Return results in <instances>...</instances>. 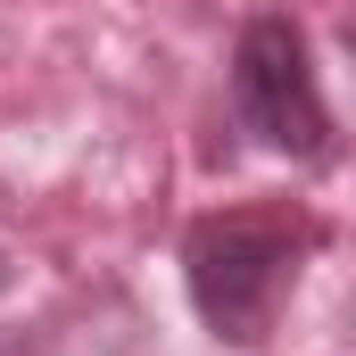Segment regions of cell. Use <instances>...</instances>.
I'll return each instance as SVG.
<instances>
[{
	"instance_id": "cell-3",
	"label": "cell",
	"mask_w": 356,
	"mask_h": 356,
	"mask_svg": "<svg viewBox=\"0 0 356 356\" xmlns=\"http://www.w3.org/2000/svg\"><path fill=\"white\" fill-rule=\"evenodd\" d=\"M0 282H8V257H0Z\"/></svg>"
},
{
	"instance_id": "cell-2",
	"label": "cell",
	"mask_w": 356,
	"mask_h": 356,
	"mask_svg": "<svg viewBox=\"0 0 356 356\" xmlns=\"http://www.w3.org/2000/svg\"><path fill=\"white\" fill-rule=\"evenodd\" d=\"M232 108L241 124L282 149V158H315L332 141V116H323V91H315V67H307V42L290 17H257L232 50Z\"/></svg>"
},
{
	"instance_id": "cell-1",
	"label": "cell",
	"mask_w": 356,
	"mask_h": 356,
	"mask_svg": "<svg viewBox=\"0 0 356 356\" xmlns=\"http://www.w3.org/2000/svg\"><path fill=\"white\" fill-rule=\"evenodd\" d=\"M298 273V224L290 216H216L191 232V298L216 340L257 348L273 332V307Z\"/></svg>"
}]
</instances>
